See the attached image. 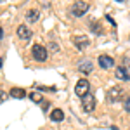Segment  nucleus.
I'll use <instances>...</instances> for the list:
<instances>
[{
  "label": "nucleus",
  "instance_id": "nucleus-1",
  "mask_svg": "<svg viewBox=\"0 0 130 130\" xmlns=\"http://www.w3.org/2000/svg\"><path fill=\"white\" fill-rule=\"evenodd\" d=\"M31 54H33V57H35V59L40 61V62L47 61V49H45L43 45H40V43H35V45H33Z\"/></svg>",
  "mask_w": 130,
  "mask_h": 130
},
{
  "label": "nucleus",
  "instance_id": "nucleus-2",
  "mask_svg": "<svg viewBox=\"0 0 130 130\" xmlns=\"http://www.w3.org/2000/svg\"><path fill=\"white\" fill-rule=\"evenodd\" d=\"M89 10V4L87 2H75L71 5V14L80 18V16H85V12Z\"/></svg>",
  "mask_w": 130,
  "mask_h": 130
},
{
  "label": "nucleus",
  "instance_id": "nucleus-3",
  "mask_svg": "<svg viewBox=\"0 0 130 130\" xmlns=\"http://www.w3.org/2000/svg\"><path fill=\"white\" fill-rule=\"evenodd\" d=\"M89 89H90V83L85 78H82L78 80L76 83V87H75V92H76V95H80V97H85L87 94H89Z\"/></svg>",
  "mask_w": 130,
  "mask_h": 130
},
{
  "label": "nucleus",
  "instance_id": "nucleus-4",
  "mask_svg": "<svg viewBox=\"0 0 130 130\" xmlns=\"http://www.w3.org/2000/svg\"><path fill=\"white\" fill-rule=\"evenodd\" d=\"M83 109L87 111V113H92V111L95 109V97L92 94H87L83 97Z\"/></svg>",
  "mask_w": 130,
  "mask_h": 130
},
{
  "label": "nucleus",
  "instance_id": "nucleus-5",
  "mask_svg": "<svg viewBox=\"0 0 130 130\" xmlns=\"http://www.w3.org/2000/svg\"><path fill=\"white\" fill-rule=\"evenodd\" d=\"M108 99H109V102H118L120 99H125V97H123V90L118 89V87L111 89L109 92H108Z\"/></svg>",
  "mask_w": 130,
  "mask_h": 130
},
{
  "label": "nucleus",
  "instance_id": "nucleus-6",
  "mask_svg": "<svg viewBox=\"0 0 130 130\" xmlns=\"http://www.w3.org/2000/svg\"><path fill=\"white\" fill-rule=\"evenodd\" d=\"M99 66L104 68V70H108V68H113L115 66V61L109 56H99Z\"/></svg>",
  "mask_w": 130,
  "mask_h": 130
},
{
  "label": "nucleus",
  "instance_id": "nucleus-7",
  "mask_svg": "<svg viewBox=\"0 0 130 130\" xmlns=\"http://www.w3.org/2000/svg\"><path fill=\"white\" fill-rule=\"evenodd\" d=\"M18 37L23 38V40H28V38L31 37V30L26 26V24H21L19 28H18Z\"/></svg>",
  "mask_w": 130,
  "mask_h": 130
},
{
  "label": "nucleus",
  "instance_id": "nucleus-8",
  "mask_svg": "<svg viewBox=\"0 0 130 130\" xmlns=\"http://www.w3.org/2000/svg\"><path fill=\"white\" fill-rule=\"evenodd\" d=\"M75 45H76V49H80V50H83L87 45H89V38L87 37H75Z\"/></svg>",
  "mask_w": 130,
  "mask_h": 130
},
{
  "label": "nucleus",
  "instance_id": "nucleus-9",
  "mask_svg": "<svg viewBox=\"0 0 130 130\" xmlns=\"http://www.w3.org/2000/svg\"><path fill=\"white\" fill-rule=\"evenodd\" d=\"M78 70H80L82 73H85V75H89V73H92V62H90L89 59L82 61L80 64H78Z\"/></svg>",
  "mask_w": 130,
  "mask_h": 130
},
{
  "label": "nucleus",
  "instance_id": "nucleus-10",
  "mask_svg": "<svg viewBox=\"0 0 130 130\" xmlns=\"http://www.w3.org/2000/svg\"><path fill=\"white\" fill-rule=\"evenodd\" d=\"M115 76H116L118 80H130V75H128V71L125 70V68H116Z\"/></svg>",
  "mask_w": 130,
  "mask_h": 130
},
{
  "label": "nucleus",
  "instance_id": "nucleus-11",
  "mask_svg": "<svg viewBox=\"0 0 130 130\" xmlns=\"http://www.w3.org/2000/svg\"><path fill=\"white\" fill-rule=\"evenodd\" d=\"M50 120L52 121H62L64 120V113L61 109H52L50 111Z\"/></svg>",
  "mask_w": 130,
  "mask_h": 130
},
{
  "label": "nucleus",
  "instance_id": "nucleus-12",
  "mask_svg": "<svg viewBox=\"0 0 130 130\" xmlns=\"http://www.w3.org/2000/svg\"><path fill=\"white\" fill-rule=\"evenodd\" d=\"M38 18H40V12L37 9H31L26 12V19L30 21V23H35V21H38Z\"/></svg>",
  "mask_w": 130,
  "mask_h": 130
},
{
  "label": "nucleus",
  "instance_id": "nucleus-13",
  "mask_svg": "<svg viewBox=\"0 0 130 130\" xmlns=\"http://www.w3.org/2000/svg\"><path fill=\"white\" fill-rule=\"evenodd\" d=\"M10 97H14V99H24L26 97V92L23 89H12L10 90Z\"/></svg>",
  "mask_w": 130,
  "mask_h": 130
},
{
  "label": "nucleus",
  "instance_id": "nucleus-14",
  "mask_svg": "<svg viewBox=\"0 0 130 130\" xmlns=\"http://www.w3.org/2000/svg\"><path fill=\"white\" fill-rule=\"evenodd\" d=\"M30 97L33 102H42V95L40 94H37V92H33V94H30Z\"/></svg>",
  "mask_w": 130,
  "mask_h": 130
},
{
  "label": "nucleus",
  "instance_id": "nucleus-15",
  "mask_svg": "<svg viewBox=\"0 0 130 130\" xmlns=\"http://www.w3.org/2000/svg\"><path fill=\"white\" fill-rule=\"evenodd\" d=\"M123 68H127V71H130V57H123Z\"/></svg>",
  "mask_w": 130,
  "mask_h": 130
},
{
  "label": "nucleus",
  "instance_id": "nucleus-16",
  "mask_svg": "<svg viewBox=\"0 0 130 130\" xmlns=\"http://www.w3.org/2000/svg\"><path fill=\"white\" fill-rule=\"evenodd\" d=\"M123 108H125V111H127V113H130V97H127V99H125Z\"/></svg>",
  "mask_w": 130,
  "mask_h": 130
},
{
  "label": "nucleus",
  "instance_id": "nucleus-17",
  "mask_svg": "<svg viewBox=\"0 0 130 130\" xmlns=\"http://www.w3.org/2000/svg\"><path fill=\"white\" fill-rule=\"evenodd\" d=\"M50 49H52V50H57V49H59V47H57L56 43H50Z\"/></svg>",
  "mask_w": 130,
  "mask_h": 130
},
{
  "label": "nucleus",
  "instance_id": "nucleus-18",
  "mask_svg": "<svg viewBox=\"0 0 130 130\" xmlns=\"http://www.w3.org/2000/svg\"><path fill=\"white\" fill-rule=\"evenodd\" d=\"M2 38H4V30L0 28V40H2Z\"/></svg>",
  "mask_w": 130,
  "mask_h": 130
}]
</instances>
